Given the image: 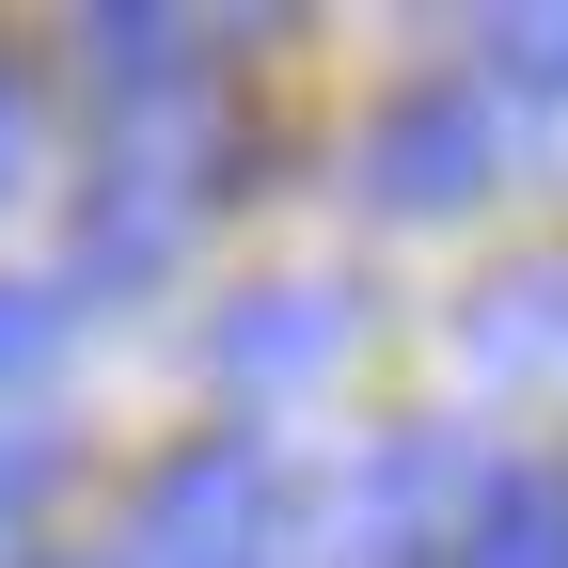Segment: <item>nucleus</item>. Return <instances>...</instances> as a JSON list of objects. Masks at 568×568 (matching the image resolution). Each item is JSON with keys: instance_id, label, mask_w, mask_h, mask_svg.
Segmentation results:
<instances>
[{"instance_id": "1a4fd4ad", "label": "nucleus", "mask_w": 568, "mask_h": 568, "mask_svg": "<svg viewBox=\"0 0 568 568\" xmlns=\"http://www.w3.org/2000/svg\"><path fill=\"white\" fill-rule=\"evenodd\" d=\"M489 80L506 95H568V17H489Z\"/></svg>"}, {"instance_id": "423d86ee", "label": "nucleus", "mask_w": 568, "mask_h": 568, "mask_svg": "<svg viewBox=\"0 0 568 568\" xmlns=\"http://www.w3.org/2000/svg\"><path fill=\"white\" fill-rule=\"evenodd\" d=\"M205 17H80V80L111 95V126H142V111H190L205 95Z\"/></svg>"}, {"instance_id": "9b49d317", "label": "nucleus", "mask_w": 568, "mask_h": 568, "mask_svg": "<svg viewBox=\"0 0 568 568\" xmlns=\"http://www.w3.org/2000/svg\"><path fill=\"white\" fill-rule=\"evenodd\" d=\"M48 568H142V552H48Z\"/></svg>"}, {"instance_id": "9d476101", "label": "nucleus", "mask_w": 568, "mask_h": 568, "mask_svg": "<svg viewBox=\"0 0 568 568\" xmlns=\"http://www.w3.org/2000/svg\"><path fill=\"white\" fill-rule=\"evenodd\" d=\"M17 159H32V95L0 80V190H17Z\"/></svg>"}, {"instance_id": "7ed1b4c3", "label": "nucleus", "mask_w": 568, "mask_h": 568, "mask_svg": "<svg viewBox=\"0 0 568 568\" xmlns=\"http://www.w3.org/2000/svg\"><path fill=\"white\" fill-rule=\"evenodd\" d=\"M489 95L474 80H410L379 126H364V205H395V222H443V205H474L489 190Z\"/></svg>"}, {"instance_id": "39448f33", "label": "nucleus", "mask_w": 568, "mask_h": 568, "mask_svg": "<svg viewBox=\"0 0 568 568\" xmlns=\"http://www.w3.org/2000/svg\"><path fill=\"white\" fill-rule=\"evenodd\" d=\"M458 364L489 395H568V253H537V268L489 284V301L458 316Z\"/></svg>"}, {"instance_id": "f257e3e1", "label": "nucleus", "mask_w": 568, "mask_h": 568, "mask_svg": "<svg viewBox=\"0 0 568 568\" xmlns=\"http://www.w3.org/2000/svg\"><path fill=\"white\" fill-rule=\"evenodd\" d=\"M474 506H489L474 426H395V443L332 489V568H458Z\"/></svg>"}, {"instance_id": "0eeeda50", "label": "nucleus", "mask_w": 568, "mask_h": 568, "mask_svg": "<svg viewBox=\"0 0 568 568\" xmlns=\"http://www.w3.org/2000/svg\"><path fill=\"white\" fill-rule=\"evenodd\" d=\"M458 568H568V474H537V458H489V506H474Z\"/></svg>"}, {"instance_id": "f03ea898", "label": "nucleus", "mask_w": 568, "mask_h": 568, "mask_svg": "<svg viewBox=\"0 0 568 568\" xmlns=\"http://www.w3.org/2000/svg\"><path fill=\"white\" fill-rule=\"evenodd\" d=\"M142 568H284V474L253 426H205L190 458L142 474V521H126Z\"/></svg>"}, {"instance_id": "20e7f679", "label": "nucleus", "mask_w": 568, "mask_h": 568, "mask_svg": "<svg viewBox=\"0 0 568 568\" xmlns=\"http://www.w3.org/2000/svg\"><path fill=\"white\" fill-rule=\"evenodd\" d=\"M347 332H364L347 284H253V301H222V332H205V379L222 395H301V379L347 364Z\"/></svg>"}, {"instance_id": "6e6552de", "label": "nucleus", "mask_w": 568, "mask_h": 568, "mask_svg": "<svg viewBox=\"0 0 568 568\" xmlns=\"http://www.w3.org/2000/svg\"><path fill=\"white\" fill-rule=\"evenodd\" d=\"M48 364H63V301L48 284H0V395H48Z\"/></svg>"}]
</instances>
